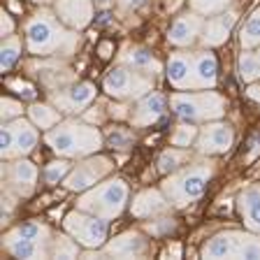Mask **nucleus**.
<instances>
[{
  "instance_id": "obj_1",
  "label": "nucleus",
  "mask_w": 260,
  "mask_h": 260,
  "mask_svg": "<svg viewBox=\"0 0 260 260\" xmlns=\"http://www.w3.org/2000/svg\"><path fill=\"white\" fill-rule=\"evenodd\" d=\"M23 40H26L28 54L40 56V58H58V56L68 58L79 47L77 30L65 26L58 14L49 7L38 10L26 21Z\"/></svg>"
},
{
  "instance_id": "obj_2",
  "label": "nucleus",
  "mask_w": 260,
  "mask_h": 260,
  "mask_svg": "<svg viewBox=\"0 0 260 260\" xmlns=\"http://www.w3.org/2000/svg\"><path fill=\"white\" fill-rule=\"evenodd\" d=\"M51 151L60 158H86L105 146V133L79 119H63L44 135Z\"/></svg>"
},
{
  "instance_id": "obj_3",
  "label": "nucleus",
  "mask_w": 260,
  "mask_h": 260,
  "mask_svg": "<svg viewBox=\"0 0 260 260\" xmlns=\"http://www.w3.org/2000/svg\"><path fill=\"white\" fill-rule=\"evenodd\" d=\"M214 162L211 160H198L179 168L177 172L165 174V181H162V193L168 195V200L172 202V207L181 209V207H188L193 202H198L205 195L207 184L214 177Z\"/></svg>"
},
{
  "instance_id": "obj_4",
  "label": "nucleus",
  "mask_w": 260,
  "mask_h": 260,
  "mask_svg": "<svg viewBox=\"0 0 260 260\" xmlns=\"http://www.w3.org/2000/svg\"><path fill=\"white\" fill-rule=\"evenodd\" d=\"M128 202H130L128 181L121 177H112V179H103L93 188L84 190L79 195V200H77V209L95 214V216L105 218V221H114L125 211Z\"/></svg>"
},
{
  "instance_id": "obj_5",
  "label": "nucleus",
  "mask_w": 260,
  "mask_h": 260,
  "mask_svg": "<svg viewBox=\"0 0 260 260\" xmlns=\"http://www.w3.org/2000/svg\"><path fill=\"white\" fill-rule=\"evenodd\" d=\"M170 105L179 121H190V123H207L225 116V100L214 88H202L198 93L177 91L170 98Z\"/></svg>"
},
{
  "instance_id": "obj_6",
  "label": "nucleus",
  "mask_w": 260,
  "mask_h": 260,
  "mask_svg": "<svg viewBox=\"0 0 260 260\" xmlns=\"http://www.w3.org/2000/svg\"><path fill=\"white\" fill-rule=\"evenodd\" d=\"M202 258H260V235L244 230H223L216 233L202 246Z\"/></svg>"
},
{
  "instance_id": "obj_7",
  "label": "nucleus",
  "mask_w": 260,
  "mask_h": 260,
  "mask_svg": "<svg viewBox=\"0 0 260 260\" xmlns=\"http://www.w3.org/2000/svg\"><path fill=\"white\" fill-rule=\"evenodd\" d=\"M103 88L114 100H140L142 95L153 91V75H146V72L119 63L107 72Z\"/></svg>"
},
{
  "instance_id": "obj_8",
  "label": "nucleus",
  "mask_w": 260,
  "mask_h": 260,
  "mask_svg": "<svg viewBox=\"0 0 260 260\" xmlns=\"http://www.w3.org/2000/svg\"><path fill=\"white\" fill-rule=\"evenodd\" d=\"M107 223L95 214L75 209L63 218V230L81 244V249H103L107 244Z\"/></svg>"
},
{
  "instance_id": "obj_9",
  "label": "nucleus",
  "mask_w": 260,
  "mask_h": 260,
  "mask_svg": "<svg viewBox=\"0 0 260 260\" xmlns=\"http://www.w3.org/2000/svg\"><path fill=\"white\" fill-rule=\"evenodd\" d=\"M114 170V160L107 156H86V158H77V162L72 165L70 174L65 177L63 186L72 193H84V190L93 188L95 184H100L103 179H107Z\"/></svg>"
},
{
  "instance_id": "obj_10",
  "label": "nucleus",
  "mask_w": 260,
  "mask_h": 260,
  "mask_svg": "<svg viewBox=\"0 0 260 260\" xmlns=\"http://www.w3.org/2000/svg\"><path fill=\"white\" fill-rule=\"evenodd\" d=\"M233 142H235L233 125L221 119L207 121L205 125H200V135L195 140V151L200 156H221V153L230 151Z\"/></svg>"
},
{
  "instance_id": "obj_11",
  "label": "nucleus",
  "mask_w": 260,
  "mask_h": 260,
  "mask_svg": "<svg viewBox=\"0 0 260 260\" xmlns=\"http://www.w3.org/2000/svg\"><path fill=\"white\" fill-rule=\"evenodd\" d=\"M3 181H5V190H12L19 198H26V195H30L35 190L38 168L28 160V156L5 160V165H3Z\"/></svg>"
},
{
  "instance_id": "obj_12",
  "label": "nucleus",
  "mask_w": 260,
  "mask_h": 260,
  "mask_svg": "<svg viewBox=\"0 0 260 260\" xmlns=\"http://www.w3.org/2000/svg\"><path fill=\"white\" fill-rule=\"evenodd\" d=\"M202 30H205V16L198 12H184L172 21L168 30V42L177 49H188L195 42H200Z\"/></svg>"
},
{
  "instance_id": "obj_13",
  "label": "nucleus",
  "mask_w": 260,
  "mask_h": 260,
  "mask_svg": "<svg viewBox=\"0 0 260 260\" xmlns=\"http://www.w3.org/2000/svg\"><path fill=\"white\" fill-rule=\"evenodd\" d=\"M95 84L77 81L70 88H60V91L51 93V105H56L63 114H79L95 100Z\"/></svg>"
},
{
  "instance_id": "obj_14",
  "label": "nucleus",
  "mask_w": 260,
  "mask_h": 260,
  "mask_svg": "<svg viewBox=\"0 0 260 260\" xmlns=\"http://www.w3.org/2000/svg\"><path fill=\"white\" fill-rule=\"evenodd\" d=\"M165 77H168L170 86L177 88V91H198L193 51H184V49L174 51L170 56L168 65H165Z\"/></svg>"
},
{
  "instance_id": "obj_15",
  "label": "nucleus",
  "mask_w": 260,
  "mask_h": 260,
  "mask_svg": "<svg viewBox=\"0 0 260 260\" xmlns=\"http://www.w3.org/2000/svg\"><path fill=\"white\" fill-rule=\"evenodd\" d=\"M54 12L72 30H84L95 19L93 0H54Z\"/></svg>"
},
{
  "instance_id": "obj_16",
  "label": "nucleus",
  "mask_w": 260,
  "mask_h": 260,
  "mask_svg": "<svg viewBox=\"0 0 260 260\" xmlns=\"http://www.w3.org/2000/svg\"><path fill=\"white\" fill-rule=\"evenodd\" d=\"M165 107H168V98L158 91H151L142 95L137 100V105L130 109V125L133 128H146V125H153L156 121L162 119L165 114Z\"/></svg>"
},
{
  "instance_id": "obj_17",
  "label": "nucleus",
  "mask_w": 260,
  "mask_h": 260,
  "mask_svg": "<svg viewBox=\"0 0 260 260\" xmlns=\"http://www.w3.org/2000/svg\"><path fill=\"white\" fill-rule=\"evenodd\" d=\"M12 128V149L7 153L5 160H12V158H21V156H30L38 146L40 140V128L32 123L30 119H14L7 121Z\"/></svg>"
},
{
  "instance_id": "obj_18",
  "label": "nucleus",
  "mask_w": 260,
  "mask_h": 260,
  "mask_svg": "<svg viewBox=\"0 0 260 260\" xmlns=\"http://www.w3.org/2000/svg\"><path fill=\"white\" fill-rule=\"evenodd\" d=\"M170 209H172V202L162 193V188H144L130 202V214L135 218H156L168 214Z\"/></svg>"
},
{
  "instance_id": "obj_19",
  "label": "nucleus",
  "mask_w": 260,
  "mask_h": 260,
  "mask_svg": "<svg viewBox=\"0 0 260 260\" xmlns=\"http://www.w3.org/2000/svg\"><path fill=\"white\" fill-rule=\"evenodd\" d=\"M103 251L105 258H142L149 251V242L144 239L142 233L130 230V233H123L119 237L107 239Z\"/></svg>"
},
{
  "instance_id": "obj_20",
  "label": "nucleus",
  "mask_w": 260,
  "mask_h": 260,
  "mask_svg": "<svg viewBox=\"0 0 260 260\" xmlns=\"http://www.w3.org/2000/svg\"><path fill=\"white\" fill-rule=\"evenodd\" d=\"M235 23H237V12L235 10H225V12H221V14L207 16L200 42L205 44L207 49L221 47V44H225V40L230 38Z\"/></svg>"
},
{
  "instance_id": "obj_21",
  "label": "nucleus",
  "mask_w": 260,
  "mask_h": 260,
  "mask_svg": "<svg viewBox=\"0 0 260 260\" xmlns=\"http://www.w3.org/2000/svg\"><path fill=\"white\" fill-rule=\"evenodd\" d=\"M119 63L128 65V68H135V70H140V72H146V75H153V77H156L158 72H162L160 60H158L149 49L140 47V44H125L119 54Z\"/></svg>"
},
{
  "instance_id": "obj_22",
  "label": "nucleus",
  "mask_w": 260,
  "mask_h": 260,
  "mask_svg": "<svg viewBox=\"0 0 260 260\" xmlns=\"http://www.w3.org/2000/svg\"><path fill=\"white\" fill-rule=\"evenodd\" d=\"M3 249L14 258H26V260H35V258H51V244H42V242H32V239H23V237H12V235H3Z\"/></svg>"
},
{
  "instance_id": "obj_23",
  "label": "nucleus",
  "mask_w": 260,
  "mask_h": 260,
  "mask_svg": "<svg viewBox=\"0 0 260 260\" xmlns=\"http://www.w3.org/2000/svg\"><path fill=\"white\" fill-rule=\"evenodd\" d=\"M239 216L244 218V225L251 233L260 235V186H249L244 188L237 198Z\"/></svg>"
},
{
  "instance_id": "obj_24",
  "label": "nucleus",
  "mask_w": 260,
  "mask_h": 260,
  "mask_svg": "<svg viewBox=\"0 0 260 260\" xmlns=\"http://www.w3.org/2000/svg\"><path fill=\"white\" fill-rule=\"evenodd\" d=\"M193 63H195V84H198V91L216 86V79H218L216 56L211 54L209 49H205V51H193Z\"/></svg>"
},
{
  "instance_id": "obj_25",
  "label": "nucleus",
  "mask_w": 260,
  "mask_h": 260,
  "mask_svg": "<svg viewBox=\"0 0 260 260\" xmlns=\"http://www.w3.org/2000/svg\"><path fill=\"white\" fill-rule=\"evenodd\" d=\"M28 119L32 121V123L38 125L40 130H51L54 125H58L60 121H63V112H60L56 105L51 103H32L30 107H28Z\"/></svg>"
},
{
  "instance_id": "obj_26",
  "label": "nucleus",
  "mask_w": 260,
  "mask_h": 260,
  "mask_svg": "<svg viewBox=\"0 0 260 260\" xmlns=\"http://www.w3.org/2000/svg\"><path fill=\"white\" fill-rule=\"evenodd\" d=\"M190 158L188 149H184V146H170V149H165V151L158 156L156 165H158V172L160 174H172L177 172L179 168H184L186 160Z\"/></svg>"
},
{
  "instance_id": "obj_27",
  "label": "nucleus",
  "mask_w": 260,
  "mask_h": 260,
  "mask_svg": "<svg viewBox=\"0 0 260 260\" xmlns=\"http://www.w3.org/2000/svg\"><path fill=\"white\" fill-rule=\"evenodd\" d=\"M7 235H12V237L32 239V242H42V244H54V235H51V230H49L44 223H35V221H28V223H21V225L12 228V230H7Z\"/></svg>"
},
{
  "instance_id": "obj_28",
  "label": "nucleus",
  "mask_w": 260,
  "mask_h": 260,
  "mask_svg": "<svg viewBox=\"0 0 260 260\" xmlns=\"http://www.w3.org/2000/svg\"><path fill=\"white\" fill-rule=\"evenodd\" d=\"M105 146L114 149V151H128L135 146V133L125 125H112L105 133Z\"/></svg>"
},
{
  "instance_id": "obj_29",
  "label": "nucleus",
  "mask_w": 260,
  "mask_h": 260,
  "mask_svg": "<svg viewBox=\"0 0 260 260\" xmlns=\"http://www.w3.org/2000/svg\"><path fill=\"white\" fill-rule=\"evenodd\" d=\"M237 70H239V79L246 81V84H253V81H258L260 79V58H258V51H253V49H244L242 56H239Z\"/></svg>"
},
{
  "instance_id": "obj_30",
  "label": "nucleus",
  "mask_w": 260,
  "mask_h": 260,
  "mask_svg": "<svg viewBox=\"0 0 260 260\" xmlns=\"http://www.w3.org/2000/svg\"><path fill=\"white\" fill-rule=\"evenodd\" d=\"M19 58H21V38H19V35L3 38V47H0V70L10 72Z\"/></svg>"
},
{
  "instance_id": "obj_31",
  "label": "nucleus",
  "mask_w": 260,
  "mask_h": 260,
  "mask_svg": "<svg viewBox=\"0 0 260 260\" xmlns=\"http://www.w3.org/2000/svg\"><path fill=\"white\" fill-rule=\"evenodd\" d=\"M239 42L244 49H255L260 47V7L251 12V16L244 21L242 30H239Z\"/></svg>"
},
{
  "instance_id": "obj_32",
  "label": "nucleus",
  "mask_w": 260,
  "mask_h": 260,
  "mask_svg": "<svg viewBox=\"0 0 260 260\" xmlns=\"http://www.w3.org/2000/svg\"><path fill=\"white\" fill-rule=\"evenodd\" d=\"M70 170H72L70 158H60V156H58V160H51L49 165H44V172H42L44 184H47V186L63 184L65 177L70 174Z\"/></svg>"
},
{
  "instance_id": "obj_33",
  "label": "nucleus",
  "mask_w": 260,
  "mask_h": 260,
  "mask_svg": "<svg viewBox=\"0 0 260 260\" xmlns=\"http://www.w3.org/2000/svg\"><path fill=\"white\" fill-rule=\"evenodd\" d=\"M81 244L77 239H72L70 235H58L54 237V244H51V258H77L81 253Z\"/></svg>"
},
{
  "instance_id": "obj_34",
  "label": "nucleus",
  "mask_w": 260,
  "mask_h": 260,
  "mask_svg": "<svg viewBox=\"0 0 260 260\" xmlns=\"http://www.w3.org/2000/svg\"><path fill=\"white\" fill-rule=\"evenodd\" d=\"M198 135H200V128L195 123H190V121H181V123L174 128L172 137H170V144L174 146H184V149H188V146L195 144V140H198Z\"/></svg>"
},
{
  "instance_id": "obj_35",
  "label": "nucleus",
  "mask_w": 260,
  "mask_h": 260,
  "mask_svg": "<svg viewBox=\"0 0 260 260\" xmlns=\"http://www.w3.org/2000/svg\"><path fill=\"white\" fill-rule=\"evenodd\" d=\"M188 5H190V10L202 16H214V14H221V12L230 10L233 0H188Z\"/></svg>"
},
{
  "instance_id": "obj_36",
  "label": "nucleus",
  "mask_w": 260,
  "mask_h": 260,
  "mask_svg": "<svg viewBox=\"0 0 260 260\" xmlns=\"http://www.w3.org/2000/svg\"><path fill=\"white\" fill-rule=\"evenodd\" d=\"M144 228H146V233L151 235V237H162V235H170L174 228H177V221L162 214L160 218H156V221H151V223H146Z\"/></svg>"
},
{
  "instance_id": "obj_37",
  "label": "nucleus",
  "mask_w": 260,
  "mask_h": 260,
  "mask_svg": "<svg viewBox=\"0 0 260 260\" xmlns=\"http://www.w3.org/2000/svg\"><path fill=\"white\" fill-rule=\"evenodd\" d=\"M21 112H23V105L19 103V100H14V98H10V95L3 98V103H0V116H3V121L19 119Z\"/></svg>"
},
{
  "instance_id": "obj_38",
  "label": "nucleus",
  "mask_w": 260,
  "mask_h": 260,
  "mask_svg": "<svg viewBox=\"0 0 260 260\" xmlns=\"http://www.w3.org/2000/svg\"><path fill=\"white\" fill-rule=\"evenodd\" d=\"M7 88L10 91H14L16 95H21V98H26V100H32L35 98V88L30 86V84H26V81H21V79H12V81H7Z\"/></svg>"
},
{
  "instance_id": "obj_39",
  "label": "nucleus",
  "mask_w": 260,
  "mask_h": 260,
  "mask_svg": "<svg viewBox=\"0 0 260 260\" xmlns=\"http://www.w3.org/2000/svg\"><path fill=\"white\" fill-rule=\"evenodd\" d=\"M0 32H3V38L14 35V19H12V14L5 12V10H3V14H0Z\"/></svg>"
},
{
  "instance_id": "obj_40",
  "label": "nucleus",
  "mask_w": 260,
  "mask_h": 260,
  "mask_svg": "<svg viewBox=\"0 0 260 260\" xmlns=\"http://www.w3.org/2000/svg\"><path fill=\"white\" fill-rule=\"evenodd\" d=\"M116 3H119V7L125 12H137V10H142L149 0H116Z\"/></svg>"
},
{
  "instance_id": "obj_41",
  "label": "nucleus",
  "mask_w": 260,
  "mask_h": 260,
  "mask_svg": "<svg viewBox=\"0 0 260 260\" xmlns=\"http://www.w3.org/2000/svg\"><path fill=\"white\" fill-rule=\"evenodd\" d=\"M125 105H112V116L116 119H130V112H125Z\"/></svg>"
},
{
  "instance_id": "obj_42",
  "label": "nucleus",
  "mask_w": 260,
  "mask_h": 260,
  "mask_svg": "<svg viewBox=\"0 0 260 260\" xmlns=\"http://www.w3.org/2000/svg\"><path fill=\"white\" fill-rule=\"evenodd\" d=\"M246 95H249L251 100H253V103H258V105H260V84H255V81H253V84H251V86L246 88Z\"/></svg>"
},
{
  "instance_id": "obj_43",
  "label": "nucleus",
  "mask_w": 260,
  "mask_h": 260,
  "mask_svg": "<svg viewBox=\"0 0 260 260\" xmlns=\"http://www.w3.org/2000/svg\"><path fill=\"white\" fill-rule=\"evenodd\" d=\"M98 51H100V58H109V56H112V51H114V44L112 42H103Z\"/></svg>"
},
{
  "instance_id": "obj_44",
  "label": "nucleus",
  "mask_w": 260,
  "mask_h": 260,
  "mask_svg": "<svg viewBox=\"0 0 260 260\" xmlns=\"http://www.w3.org/2000/svg\"><path fill=\"white\" fill-rule=\"evenodd\" d=\"M251 146H253V149H251V153H249V160H253V158H255V153L260 151V133L253 137V142H251Z\"/></svg>"
},
{
  "instance_id": "obj_45",
  "label": "nucleus",
  "mask_w": 260,
  "mask_h": 260,
  "mask_svg": "<svg viewBox=\"0 0 260 260\" xmlns=\"http://www.w3.org/2000/svg\"><path fill=\"white\" fill-rule=\"evenodd\" d=\"M258 58H260V49H258Z\"/></svg>"
},
{
  "instance_id": "obj_46",
  "label": "nucleus",
  "mask_w": 260,
  "mask_h": 260,
  "mask_svg": "<svg viewBox=\"0 0 260 260\" xmlns=\"http://www.w3.org/2000/svg\"><path fill=\"white\" fill-rule=\"evenodd\" d=\"M38 3H40V0H38Z\"/></svg>"
}]
</instances>
